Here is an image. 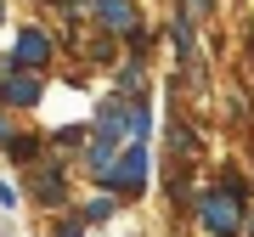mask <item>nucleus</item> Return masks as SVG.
Listing matches in <instances>:
<instances>
[{
  "mask_svg": "<svg viewBox=\"0 0 254 237\" xmlns=\"http://www.w3.org/2000/svg\"><path fill=\"white\" fill-rule=\"evenodd\" d=\"M198 215H203V226L215 232V237H232L237 226H243L237 192H203V198H198Z\"/></svg>",
  "mask_w": 254,
  "mask_h": 237,
  "instance_id": "1",
  "label": "nucleus"
},
{
  "mask_svg": "<svg viewBox=\"0 0 254 237\" xmlns=\"http://www.w3.org/2000/svg\"><path fill=\"white\" fill-rule=\"evenodd\" d=\"M102 181H108V186H141V181H147V141H141V136L125 141V158H119Z\"/></svg>",
  "mask_w": 254,
  "mask_h": 237,
  "instance_id": "2",
  "label": "nucleus"
},
{
  "mask_svg": "<svg viewBox=\"0 0 254 237\" xmlns=\"http://www.w3.org/2000/svg\"><path fill=\"white\" fill-rule=\"evenodd\" d=\"M46 34H23L17 40V68H40V62H46Z\"/></svg>",
  "mask_w": 254,
  "mask_h": 237,
  "instance_id": "3",
  "label": "nucleus"
},
{
  "mask_svg": "<svg viewBox=\"0 0 254 237\" xmlns=\"http://www.w3.org/2000/svg\"><path fill=\"white\" fill-rule=\"evenodd\" d=\"M0 96H6V102H17V108H23V102H34V96H40V85L28 79V73H11V79L0 85Z\"/></svg>",
  "mask_w": 254,
  "mask_h": 237,
  "instance_id": "4",
  "label": "nucleus"
},
{
  "mask_svg": "<svg viewBox=\"0 0 254 237\" xmlns=\"http://www.w3.org/2000/svg\"><path fill=\"white\" fill-rule=\"evenodd\" d=\"M34 192H40L46 203H63V192H68V186H63V170H40V175H34Z\"/></svg>",
  "mask_w": 254,
  "mask_h": 237,
  "instance_id": "5",
  "label": "nucleus"
},
{
  "mask_svg": "<svg viewBox=\"0 0 254 237\" xmlns=\"http://www.w3.org/2000/svg\"><path fill=\"white\" fill-rule=\"evenodd\" d=\"M96 17L108 28H130V6H125V0H96Z\"/></svg>",
  "mask_w": 254,
  "mask_h": 237,
  "instance_id": "6",
  "label": "nucleus"
},
{
  "mask_svg": "<svg viewBox=\"0 0 254 237\" xmlns=\"http://www.w3.org/2000/svg\"><path fill=\"white\" fill-rule=\"evenodd\" d=\"M113 215V198H91L85 203V220H108Z\"/></svg>",
  "mask_w": 254,
  "mask_h": 237,
  "instance_id": "7",
  "label": "nucleus"
},
{
  "mask_svg": "<svg viewBox=\"0 0 254 237\" xmlns=\"http://www.w3.org/2000/svg\"><path fill=\"white\" fill-rule=\"evenodd\" d=\"M0 141H11V124H6V118H0Z\"/></svg>",
  "mask_w": 254,
  "mask_h": 237,
  "instance_id": "8",
  "label": "nucleus"
},
{
  "mask_svg": "<svg viewBox=\"0 0 254 237\" xmlns=\"http://www.w3.org/2000/svg\"><path fill=\"white\" fill-rule=\"evenodd\" d=\"M192 11H209V0H192Z\"/></svg>",
  "mask_w": 254,
  "mask_h": 237,
  "instance_id": "9",
  "label": "nucleus"
}]
</instances>
